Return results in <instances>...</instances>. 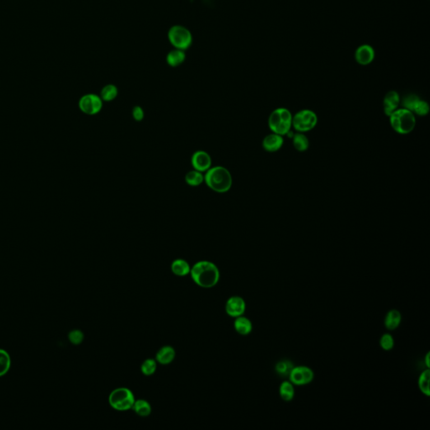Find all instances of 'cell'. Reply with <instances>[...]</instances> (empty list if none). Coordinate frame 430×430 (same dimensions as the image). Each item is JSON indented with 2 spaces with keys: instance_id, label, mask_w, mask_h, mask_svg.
Wrapping results in <instances>:
<instances>
[{
  "instance_id": "6da1fadb",
  "label": "cell",
  "mask_w": 430,
  "mask_h": 430,
  "mask_svg": "<svg viewBox=\"0 0 430 430\" xmlns=\"http://www.w3.org/2000/svg\"><path fill=\"white\" fill-rule=\"evenodd\" d=\"M191 277L196 284L205 288L214 287L220 280V271L213 262L202 261L193 265Z\"/></svg>"
},
{
  "instance_id": "7a4b0ae2",
  "label": "cell",
  "mask_w": 430,
  "mask_h": 430,
  "mask_svg": "<svg viewBox=\"0 0 430 430\" xmlns=\"http://www.w3.org/2000/svg\"><path fill=\"white\" fill-rule=\"evenodd\" d=\"M204 183L215 193H227L232 187V175L225 166H212L204 174Z\"/></svg>"
},
{
  "instance_id": "3957f363",
  "label": "cell",
  "mask_w": 430,
  "mask_h": 430,
  "mask_svg": "<svg viewBox=\"0 0 430 430\" xmlns=\"http://www.w3.org/2000/svg\"><path fill=\"white\" fill-rule=\"evenodd\" d=\"M389 117L393 129L398 133L406 135L412 132L415 128L414 114L408 109H397Z\"/></svg>"
},
{
  "instance_id": "277c9868",
  "label": "cell",
  "mask_w": 430,
  "mask_h": 430,
  "mask_svg": "<svg viewBox=\"0 0 430 430\" xmlns=\"http://www.w3.org/2000/svg\"><path fill=\"white\" fill-rule=\"evenodd\" d=\"M268 124L270 129L275 134L280 136L287 135L292 127V114L288 109L284 108L275 109L270 115Z\"/></svg>"
},
{
  "instance_id": "5b68a950",
  "label": "cell",
  "mask_w": 430,
  "mask_h": 430,
  "mask_svg": "<svg viewBox=\"0 0 430 430\" xmlns=\"http://www.w3.org/2000/svg\"><path fill=\"white\" fill-rule=\"evenodd\" d=\"M135 401L133 393L125 388H117L109 397V405L117 411L130 410Z\"/></svg>"
},
{
  "instance_id": "8992f818",
  "label": "cell",
  "mask_w": 430,
  "mask_h": 430,
  "mask_svg": "<svg viewBox=\"0 0 430 430\" xmlns=\"http://www.w3.org/2000/svg\"><path fill=\"white\" fill-rule=\"evenodd\" d=\"M169 41L176 49H188L193 43V35L190 30L182 25H174L169 30Z\"/></svg>"
},
{
  "instance_id": "52a82bcc",
  "label": "cell",
  "mask_w": 430,
  "mask_h": 430,
  "mask_svg": "<svg viewBox=\"0 0 430 430\" xmlns=\"http://www.w3.org/2000/svg\"><path fill=\"white\" fill-rule=\"evenodd\" d=\"M318 117L314 112L309 109H304L292 117V126L299 132L311 131L316 126Z\"/></svg>"
},
{
  "instance_id": "ba28073f",
  "label": "cell",
  "mask_w": 430,
  "mask_h": 430,
  "mask_svg": "<svg viewBox=\"0 0 430 430\" xmlns=\"http://www.w3.org/2000/svg\"><path fill=\"white\" fill-rule=\"evenodd\" d=\"M103 103L99 95L94 94H85L80 99L78 107L80 110L88 115H95L99 114L103 109Z\"/></svg>"
},
{
  "instance_id": "9c48e42d",
  "label": "cell",
  "mask_w": 430,
  "mask_h": 430,
  "mask_svg": "<svg viewBox=\"0 0 430 430\" xmlns=\"http://www.w3.org/2000/svg\"><path fill=\"white\" fill-rule=\"evenodd\" d=\"M288 378L294 386H306L314 381V372L309 366H294L290 372Z\"/></svg>"
},
{
  "instance_id": "30bf717a",
  "label": "cell",
  "mask_w": 430,
  "mask_h": 430,
  "mask_svg": "<svg viewBox=\"0 0 430 430\" xmlns=\"http://www.w3.org/2000/svg\"><path fill=\"white\" fill-rule=\"evenodd\" d=\"M191 163L193 169L201 173H206L212 167V158L205 151H197L191 157Z\"/></svg>"
},
{
  "instance_id": "8fae6325",
  "label": "cell",
  "mask_w": 430,
  "mask_h": 430,
  "mask_svg": "<svg viewBox=\"0 0 430 430\" xmlns=\"http://www.w3.org/2000/svg\"><path fill=\"white\" fill-rule=\"evenodd\" d=\"M246 304L245 300L239 296H234L228 299L225 306V310L228 315L233 318L242 316L245 314Z\"/></svg>"
},
{
  "instance_id": "7c38bea8",
  "label": "cell",
  "mask_w": 430,
  "mask_h": 430,
  "mask_svg": "<svg viewBox=\"0 0 430 430\" xmlns=\"http://www.w3.org/2000/svg\"><path fill=\"white\" fill-rule=\"evenodd\" d=\"M355 57L359 64L366 66L373 62L375 58V52L371 46L362 45L356 49Z\"/></svg>"
},
{
  "instance_id": "4fadbf2b",
  "label": "cell",
  "mask_w": 430,
  "mask_h": 430,
  "mask_svg": "<svg viewBox=\"0 0 430 430\" xmlns=\"http://www.w3.org/2000/svg\"><path fill=\"white\" fill-rule=\"evenodd\" d=\"M283 145V139L282 136L277 134H271L265 137L262 146L268 152H275L282 148Z\"/></svg>"
},
{
  "instance_id": "5bb4252c",
  "label": "cell",
  "mask_w": 430,
  "mask_h": 430,
  "mask_svg": "<svg viewBox=\"0 0 430 430\" xmlns=\"http://www.w3.org/2000/svg\"><path fill=\"white\" fill-rule=\"evenodd\" d=\"M399 104H400V98H399L398 93L395 91L388 92L386 96L384 98L383 101L385 114L388 116H390L393 112L397 110Z\"/></svg>"
},
{
  "instance_id": "9a60e30c",
  "label": "cell",
  "mask_w": 430,
  "mask_h": 430,
  "mask_svg": "<svg viewBox=\"0 0 430 430\" xmlns=\"http://www.w3.org/2000/svg\"><path fill=\"white\" fill-rule=\"evenodd\" d=\"M402 322V314L398 309H392L386 313L384 319V325L389 331L398 329Z\"/></svg>"
},
{
  "instance_id": "2e32d148",
  "label": "cell",
  "mask_w": 430,
  "mask_h": 430,
  "mask_svg": "<svg viewBox=\"0 0 430 430\" xmlns=\"http://www.w3.org/2000/svg\"><path fill=\"white\" fill-rule=\"evenodd\" d=\"M235 329L241 335H248L252 331V323L246 317L240 316L235 318Z\"/></svg>"
},
{
  "instance_id": "e0dca14e",
  "label": "cell",
  "mask_w": 430,
  "mask_h": 430,
  "mask_svg": "<svg viewBox=\"0 0 430 430\" xmlns=\"http://www.w3.org/2000/svg\"><path fill=\"white\" fill-rule=\"evenodd\" d=\"M176 352L171 346H164L156 354V361L161 365H168L175 358Z\"/></svg>"
},
{
  "instance_id": "ac0fdd59",
  "label": "cell",
  "mask_w": 430,
  "mask_h": 430,
  "mask_svg": "<svg viewBox=\"0 0 430 430\" xmlns=\"http://www.w3.org/2000/svg\"><path fill=\"white\" fill-rule=\"evenodd\" d=\"M279 395L285 402H291L295 397V386L289 381H282L279 386Z\"/></svg>"
},
{
  "instance_id": "d6986e66",
  "label": "cell",
  "mask_w": 430,
  "mask_h": 430,
  "mask_svg": "<svg viewBox=\"0 0 430 430\" xmlns=\"http://www.w3.org/2000/svg\"><path fill=\"white\" fill-rule=\"evenodd\" d=\"M171 271L178 277H185L191 272V267L185 260L177 259L171 263Z\"/></svg>"
},
{
  "instance_id": "ffe728a7",
  "label": "cell",
  "mask_w": 430,
  "mask_h": 430,
  "mask_svg": "<svg viewBox=\"0 0 430 430\" xmlns=\"http://www.w3.org/2000/svg\"><path fill=\"white\" fill-rule=\"evenodd\" d=\"M185 52L183 50L175 49L169 52L166 57V62L170 67H176L185 62Z\"/></svg>"
},
{
  "instance_id": "44dd1931",
  "label": "cell",
  "mask_w": 430,
  "mask_h": 430,
  "mask_svg": "<svg viewBox=\"0 0 430 430\" xmlns=\"http://www.w3.org/2000/svg\"><path fill=\"white\" fill-rule=\"evenodd\" d=\"M185 182L190 187H198L204 183V175L203 173L193 169L186 173Z\"/></svg>"
},
{
  "instance_id": "7402d4cb",
  "label": "cell",
  "mask_w": 430,
  "mask_h": 430,
  "mask_svg": "<svg viewBox=\"0 0 430 430\" xmlns=\"http://www.w3.org/2000/svg\"><path fill=\"white\" fill-rule=\"evenodd\" d=\"M293 367H294V365L292 361H289V360H282V361H278L276 364L275 371L278 376L286 378V377L289 376L290 372Z\"/></svg>"
},
{
  "instance_id": "603a6c76",
  "label": "cell",
  "mask_w": 430,
  "mask_h": 430,
  "mask_svg": "<svg viewBox=\"0 0 430 430\" xmlns=\"http://www.w3.org/2000/svg\"><path fill=\"white\" fill-rule=\"evenodd\" d=\"M429 382H430V370L427 368L420 374L418 377V388L421 393L426 397H429Z\"/></svg>"
},
{
  "instance_id": "cb8c5ba5",
  "label": "cell",
  "mask_w": 430,
  "mask_h": 430,
  "mask_svg": "<svg viewBox=\"0 0 430 430\" xmlns=\"http://www.w3.org/2000/svg\"><path fill=\"white\" fill-rule=\"evenodd\" d=\"M119 90L115 85L108 84L102 89L100 98L104 102H111L116 99Z\"/></svg>"
},
{
  "instance_id": "d4e9b609",
  "label": "cell",
  "mask_w": 430,
  "mask_h": 430,
  "mask_svg": "<svg viewBox=\"0 0 430 430\" xmlns=\"http://www.w3.org/2000/svg\"><path fill=\"white\" fill-rule=\"evenodd\" d=\"M132 408L136 412V413L141 416V417H147L151 413V407L150 403L147 401L143 400V399L135 401Z\"/></svg>"
},
{
  "instance_id": "484cf974",
  "label": "cell",
  "mask_w": 430,
  "mask_h": 430,
  "mask_svg": "<svg viewBox=\"0 0 430 430\" xmlns=\"http://www.w3.org/2000/svg\"><path fill=\"white\" fill-rule=\"evenodd\" d=\"M11 366V358L7 351L0 349V377L5 376L10 371Z\"/></svg>"
},
{
  "instance_id": "4316f807",
  "label": "cell",
  "mask_w": 430,
  "mask_h": 430,
  "mask_svg": "<svg viewBox=\"0 0 430 430\" xmlns=\"http://www.w3.org/2000/svg\"><path fill=\"white\" fill-rule=\"evenodd\" d=\"M292 144L298 151H305L309 148V141L304 134L297 133L292 137Z\"/></svg>"
},
{
  "instance_id": "83f0119b",
  "label": "cell",
  "mask_w": 430,
  "mask_h": 430,
  "mask_svg": "<svg viewBox=\"0 0 430 430\" xmlns=\"http://www.w3.org/2000/svg\"><path fill=\"white\" fill-rule=\"evenodd\" d=\"M379 343H380L381 348L385 351H392L395 346V341H394L393 335L389 333L382 334L380 338Z\"/></svg>"
},
{
  "instance_id": "f1b7e54d",
  "label": "cell",
  "mask_w": 430,
  "mask_h": 430,
  "mask_svg": "<svg viewBox=\"0 0 430 430\" xmlns=\"http://www.w3.org/2000/svg\"><path fill=\"white\" fill-rule=\"evenodd\" d=\"M156 367H157V365H156V361L155 360L147 359L144 361L142 366H141V371L146 376H151L156 371Z\"/></svg>"
},
{
  "instance_id": "f546056e",
  "label": "cell",
  "mask_w": 430,
  "mask_h": 430,
  "mask_svg": "<svg viewBox=\"0 0 430 430\" xmlns=\"http://www.w3.org/2000/svg\"><path fill=\"white\" fill-rule=\"evenodd\" d=\"M428 111H429V106H428V103L419 99L413 108L412 113L420 115V116H424L428 114Z\"/></svg>"
},
{
  "instance_id": "4dcf8cb0",
  "label": "cell",
  "mask_w": 430,
  "mask_h": 430,
  "mask_svg": "<svg viewBox=\"0 0 430 430\" xmlns=\"http://www.w3.org/2000/svg\"><path fill=\"white\" fill-rule=\"evenodd\" d=\"M68 339L69 341L74 346H78L82 344L84 339V334L79 329H73L68 334Z\"/></svg>"
},
{
  "instance_id": "1f68e13d",
  "label": "cell",
  "mask_w": 430,
  "mask_h": 430,
  "mask_svg": "<svg viewBox=\"0 0 430 430\" xmlns=\"http://www.w3.org/2000/svg\"><path fill=\"white\" fill-rule=\"evenodd\" d=\"M419 99H420L415 94H409L408 96H406L403 100V106L404 107L403 109H408L411 112L413 111V108Z\"/></svg>"
},
{
  "instance_id": "d6a6232c",
  "label": "cell",
  "mask_w": 430,
  "mask_h": 430,
  "mask_svg": "<svg viewBox=\"0 0 430 430\" xmlns=\"http://www.w3.org/2000/svg\"><path fill=\"white\" fill-rule=\"evenodd\" d=\"M132 116H133L134 119H135L136 121H142L144 118H145V112H144V109H142L141 106L134 107L133 110H132Z\"/></svg>"
},
{
  "instance_id": "836d02e7",
  "label": "cell",
  "mask_w": 430,
  "mask_h": 430,
  "mask_svg": "<svg viewBox=\"0 0 430 430\" xmlns=\"http://www.w3.org/2000/svg\"><path fill=\"white\" fill-rule=\"evenodd\" d=\"M429 356L430 353L429 352H428L427 355L425 356V359H424V361H425V365L426 366H427V368H429L430 367Z\"/></svg>"
}]
</instances>
